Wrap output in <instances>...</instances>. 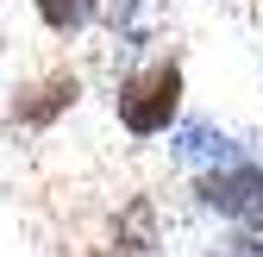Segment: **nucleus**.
Listing matches in <instances>:
<instances>
[{
  "mask_svg": "<svg viewBox=\"0 0 263 257\" xmlns=\"http://www.w3.org/2000/svg\"><path fill=\"white\" fill-rule=\"evenodd\" d=\"M69 101H76V76H44L38 88H25L19 101H13V119L19 125H50Z\"/></svg>",
  "mask_w": 263,
  "mask_h": 257,
  "instance_id": "3",
  "label": "nucleus"
},
{
  "mask_svg": "<svg viewBox=\"0 0 263 257\" xmlns=\"http://www.w3.org/2000/svg\"><path fill=\"white\" fill-rule=\"evenodd\" d=\"M94 257H132V251H94Z\"/></svg>",
  "mask_w": 263,
  "mask_h": 257,
  "instance_id": "6",
  "label": "nucleus"
},
{
  "mask_svg": "<svg viewBox=\"0 0 263 257\" xmlns=\"http://www.w3.org/2000/svg\"><path fill=\"white\" fill-rule=\"evenodd\" d=\"M94 7H101V0H38V19L50 31H82L94 19Z\"/></svg>",
  "mask_w": 263,
  "mask_h": 257,
  "instance_id": "4",
  "label": "nucleus"
},
{
  "mask_svg": "<svg viewBox=\"0 0 263 257\" xmlns=\"http://www.w3.org/2000/svg\"><path fill=\"white\" fill-rule=\"evenodd\" d=\"M201 201L226 219H238V226H263V170L226 157L213 176H201Z\"/></svg>",
  "mask_w": 263,
  "mask_h": 257,
  "instance_id": "2",
  "label": "nucleus"
},
{
  "mask_svg": "<svg viewBox=\"0 0 263 257\" xmlns=\"http://www.w3.org/2000/svg\"><path fill=\"white\" fill-rule=\"evenodd\" d=\"M176 101H182V69L176 63H157V69H144L138 82H125L119 88V119H125V132H163V125L176 119Z\"/></svg>",
  "mask_w": 263,
  "mask_h": 257,
  "instance_id": "1",
  "label": "nucleus"
},
{
  "mask_svg": "<svg viewBox=\"0 0 263 257\" xmlns=\"http://www.w3.org/2000/svg\"><path fill=\"white\" fill-rule=\"evenodd\" d=\"M226 257H263V238H238V245L226 251Z\"/></svg>",
  "mask_w": 263,
  "mask_h": 257,
  "instance_id": "5",
  "label": "nucleus"
}]
</instances>
